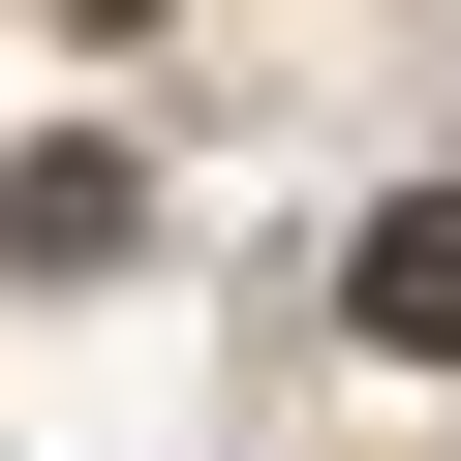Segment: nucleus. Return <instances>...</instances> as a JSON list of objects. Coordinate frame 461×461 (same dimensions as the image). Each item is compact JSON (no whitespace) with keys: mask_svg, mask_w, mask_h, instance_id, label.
Instances as JSON below:
<instances>
[{"mask_svg":"<svg viewBox=\"0 0 461 461\" xmlns=\"http://www.w3.org/2000/svg\"><path fill=\"white\" fill-rule=\"evenodd\" d=\"M339 308H369L400 369H461V185H430V215H369V277H339Z\"/></svg>","mask_w":461,"mask_h":461,"instance_id":"obj_1","label":"nucleus"}]
</instances>
